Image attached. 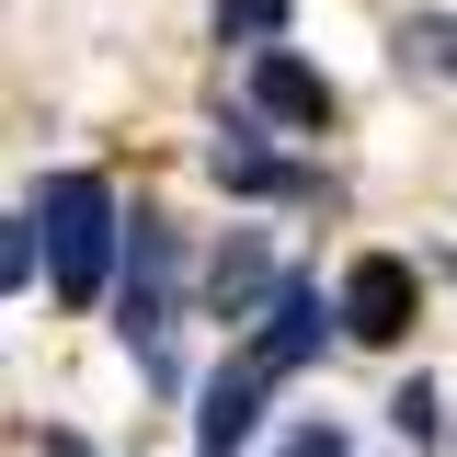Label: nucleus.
<instances>
[{"mask_svg":"<svg viewBox=\"0 0 457 457\" xmlns=\"http://www.w3.org/2000/svg\"><path fill=\"white\" fill-rule=\"evenodd\" d=\"M206 286H218V309H228V320H263L286 275H263V240H228L218 263H206Z\"/></svg>","mask_w":457,"mask_h":457,"instance_id":"obj_8","label":"nucleus"},{"mask_svg":"<svg viewBox=\"0 0 457 457\" xmlns=\"http://www.w3.org/2000/svg\"><path fill=\"white\" fill-rule=\"evenodd\" d=\"M332 297H343V332H354V343H400L411 309H423V275H411L400 252H354Z\"/></svg>","mask_w":457,"mask_h":457,"instance_id":"obj_4","label":"nucleus"},{"mask_svg":"<svg viewBox=\"0 0 457 457\" xmlns=\"http://www.w3.org/2000/svg\"><path fill=\"white\" fill-rule=\"evenodd\" d=\"M275 457H343V435H332V423H297V435H286Z\"/></svg>","mask_w":457,"mask_h":457,"instance_id":"obj_13","label":"nucleus"},{"mask_svg":"<svg viewBox=\"0 0 457 457\" xmlns=\"http://www.w3.org/2000/svg\"><path fill=\"white\" fill-rule=\"evenodd\" d=\"M263 389H275V378H263L252 354H228L218 378L195 389V457H240L252 446V435H263Z\"/></svg>","mask_w":457,"mask_h":457,"instance_id":"obj_5","label":"nucleus"},{"mask_svg":"<svg viewBox=\"0 0 457 457\" xmlns=\"http://www.w3.org/2000/svg\"><path fill=\"white\" fill-rule=\"evenodd\" d=\"M35 218H46V275L69 309L104 297V263L126 252V218H114V183L104 171H46L35 183Z\"/></svg>","mask_w":457,"mask_h":457,"instance_id":"obj_1","label":"nucleus"},{"mask_svg":"<svg viewBox=\"0 0 457 457\" xmlns=\"http://www.w3.org/2000/svg\"><path fill=\"white\" fill-rule=\"evenodd\" d=\"M35 228H46V218H35V206H23V218H12V240H0V275H12V286L35 275Z\"/></svg>","mask_w":457,"mask_h":457,"instance_id":"obj_12","label":"nucleus"},{"mask_svg":"<svg viewBox=\"0 0 457 457\" xmlns=\"http://www.w3.org/2000/svg\"><path fill=\"white\" fill-rule=\"evenodd\" d=\"M46 457H92V446H80V435H46Z\"/></svg>","mask_w":457,"mask_h":457,"instance_id":"obj_14","label":"nucleus"},{"mask_svg":"<svg viewBox=\"0 0 457 457\" xmlns=\"http://www.w3.org/2000/svg\"><path fill=\"white\" fill-rule=\"evenodd\" d=\"M171 297H183V240L171 218H126V286H114V332L137 343V366L161 378V343H171Z\"/></svg>","mask_w":457,"mask_h":457,"instance_id":"obj_2","label":"nucleus"},{"mask_svg":"<svg viewBox=\"0 0 457 457\" xmlns=\"http://www.w3.org/2000/svg\"><path fill=\"white\" fill-rule=\"evenodd\" d=\"M389 435H400V446H446V411H435L423 378H400V389H389Z\"/></svg>","mask_w":457,"mask_h":457,"instance_id":"obj_11","label":"nucleus"},{"mask_svg":"<svg viewBox=\"0 0 457 457\" xmlns=\"http://www.w3.org/2000/svg\"><path fill=\"white\" fill-rule=\"evenodd\" d=\"M206 161H218L228 195H309V171H286L275 149H263V126H252V114H240V126H218V149H206Z\"/></svg>","mask_w":457,"mask_h":457,"instance_id":"obj_7","label":"nucleus"},{"mask_svg":"<svg viewBox=\"0 0 457 457\" xmlns=\"http://www.w3.org/2000/svg\"><path fill=\"white\" fill-rule=\"evenodd\" d=\"M252 114H263V126H309V137H320V126H332V80H320L309 57L263 46V57H252Z\"/></svg>","mask_w":457,"mask_h":457,"instance_id":"obj_6","label":"nucleus"},{"mask_svg":"<svg viewBox=\"0 0 457 457\" xmlns=\"http://www.w3.org/2000/svg\"><path fill=\"white\" fill-rule=\"evenodd\" d=\"M332 332H343V297H320L309 275H286V286H275V309L252 320V343H240V354H252L263 378H297V366H309Z\"/></svg>","mask_w":457,"mask_h":457,"instance_id":"obj_3","label":"nucleus"},{"mask_svg":"<svg viewBox=\"0 0 457 457\" xmlns=\"http://www.w3.org/2000/svg\"><path fill=\"white\" fill-rule=\"evenodd\" d=\"M400 69H423L435 92H457V12H411L400 23Z\"/></svg>","mask_w":457,"mask_h":457,"instance_id":"obj_9","label":"nucleus"},{"mask_svg":"<svg viewBox=\"0 0 457 457\" xmlns=\"http://www.w3.org/2000/svg\"><path fill=\"white\" fill-rule=\"evenodd\" d=\"M286 23H297V0H218V35H228V46H252V57L286 46Z\"/></svg>","mask_w":457,"mask_h":457,"instance_id":"obj_10","label":"nucleus"}]
</instances>
